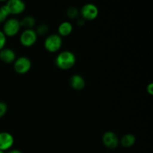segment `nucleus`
Returning <instances> with one entry per match:
<instances>
[{"label":"nucleus","mask_w":153,"mask_h":153,"mask_svg":"<svg viewBox=\"0 0 153 153\" xmlns=\"http://www.w3.org/2000/svg\"><path fill=\"white\" fill-rule=\"evenodd\" d=\"M55 65L62 70H68L73 68L76 63V55L71 51H63L55 58Z\"/></svg>","instance_id":"1"},{"label":"nucleus","mask_w":153,"mask_h":153,"mask_svg":"<svg viewBox=\"0 0 153 153\" xmlns=\"http://www.w3.org/2000/svg\"><path fill=\"white\" fill-rule=\"evenodd\" d=\"M63 40L58 34H52L46 37L43 43L45 49L50 53L58 52L62 47Z\"/></svg>","instance_id":"2"},{"label":"nucleus","mask_w":153,"mask_h":153,"mask_svg":"<svg viewBox=\"0 0 153 153\" xmlns=\"http://www.w3.org/2000/svg\"><path fill=\"white\" fill-rule=\"evenodd\" d=\"M21 28L20 22L16 18H7L3 24L2 32L6 37H13L19 32Z\"/></svg>","instance_id":"3"},{"label":"nucleus","mask_w":153,"mask_h":153,"mask_svg":"<svg viewBox=\"0 0 153 153\" xmlns=\"http://www.w3.org/2000/svg\"><path fill=\"white\" fill-rule=\"evenodd\" d=\"M37 34L35 30L25 29L22 31L19 35V42L24 47H31L34 46L37 40Z\"/></svg>","instance_id":"4"},{"label":"nucleus","mask_w":153,"mask_h":153,"mask_svg":"<svg viewBox=\"0 0 153 153\" xmlns=\"http://www.w3.org/2000/svg\"><path fill=\"white\" fill-rule=\"evenodd\" d=\"M79 14L82 16L84 20L92 21L98 16L99 9L96 4L88 3L82 6V9L79 11Z\"/></svg>","instance_id":"5"},{"label":"nucleus","mask_w":153,"mask_h":153,"mask_svg":"<svg viewBox=\"0 0 153 153\" xmlns=\"http://www.w3.org/2000/svg\"><path fill=\"white\" fill-rule=\"evenodd\" d=\"M31 61L28 57L21 56L16 58L13 62V69L18 74L24 75L31 70Z\"/></svg>","instance_id":"6"},{"label":"nucleus","mask_w":153,"mask_h":153,"mask_svg":"<svg viewBox=\"0 0 153 153\" xmlns=\"http://www.w3.org/2000/svg\"><path fill=\"white\" fill-rule=\"evenodd\" d=\"M103 145L109 149H114L119 146L120 140L116 133L111 131H108L103 134L102 137Z\"/></svg>","instance_id":"7"},{"label":"nucleus","mask_w":153,"mask_h":153,"mask_svg":"<svg viewBox=\"0 0 153 153\" xmlns=\"http://www.w3.org/2000/svg\"><path fill=\"white\" fill-rule=\"evenodd\" d=\"M14 143V137L7 131L0 132V151L5 152L11 149Z\"/></svg>","instance_id":"8"},{"label":"nucleus","mask_w":153,"mask_h":153,"mask_svg":"<svg viewBox=\"0 0 153 153\" xmlns=\"http://www.w3.org/2000/svg\"><path fill=\"white\" fill-rule=\"evenodd\" d=\"M10 15L21 14L25 9V4L21 0H9L5 4Z\"/></svg>","instance_id":"9"},{"label":"nucleus","mask_w":153,"mask_h":153,"mask_svg":"<svg viewBox=\"0 0 153 153\" xmlns=\"http://www.w3.org/2000/svg\"><path fill=\"white\" fill-rule=\"evenodd\" d=\"M16 59V52L10 48H4L0 51V61L5 64H12Z\"/></svg>","instance_id":"10"},{"label":"nucleus","mask_w":153,"mask_h":153,"mask_svg":"<svg viewBox=\"0 0 153 153\" xmlns=\"http://www.w3.org/2000/svg\"><path fill=\"white\" fill-rule=\"evenodd\" d=\"M70 85L73 90L82 91L85 87V81L84 78L80 75H73L70 79Z\"/></svg>","instance_id":"11"},{"label":"nucleus","mask_w":153,"mask_h":153,"mask_svg":"<svg viewBox=\"0 0 153 153\" xmlns=\"http://www.w3.org/2000/svg\"><path fill=\"white\" fill-rule=\"evenodd\" d=\"M73 26L69 21H64L59 25L58 28V34L61 37H67L73 32Z\"/></svg>","instance_id":"12"},{"label":"nucleus","mask_w":153,"mask_h":153,"mask_svg":"<svg viewBox=\"0 0 153 153\" xmlns=\"http://www.w3.org/2000/svg\"><path fill=\"white\" fill-rule=\"evenodd\" d=\"M136 142V137L132 134H126L120 140V144L124 148H129L134 146Z\"/></svg>","instance_id":"13"},{"label":"nucleus","mask_w":153,"mask_h":153,"mask_svg":"<svg viewBox=\"0 0 153 153\" xmlns=\"http://www.w3.org/2000/svg\"><path fill=\"white\" fill-rule=\"evenodd\" d=\"M19 22H20L21 27H23L25 29H31L36 24L35 19L31 16H25Z\"/></svg>","instance_id":"14"},{"label":"nucleus","mask_w":153,"mask_h":153,"mask_svg":"<svg viewBox=\"0 0 153 153\" xmlns=\"http://www.w3.org/2000/svg\"><path fill=\"white\" fill-rule=\"evenodd\" d=\"M9 15H10V13L5 4L1 6L0 7V23L5 22Z\"/></svg>","instance_id":"15"},{"label":"nucleus","mask_w":153,"mask_h":153,"mask_svg":"<svg viewBox=\"0 0 153 153\" xmlns=\"http://www.w3.org/2000/svg\"><path fill=\"white\" fill-rule=\"evenodd\" d=\"M67 16L70 19H74L79 16V10L75 7H70L67 10Z\"/></svg>","instance_id":"16"},{"label":"nucleus","mask_w":153,"mask_h":153,"mask_svg":"<svg viewBox=\"0 0 153 153\" xmlns=\"http://www.w3.org/2000/svg\"><path fill=\"white\" fill-rule=\"evenodd\" d=\"M49 28L46 24H41V25H38L37 28V29L35 30L36 33H37V36H43L45 34H47L49 32Z\"/></svg>","instance_id":"17"},{"label":"nucleus","mask_w":153,"mask_h":153,"mask_svg":"<svg viewBox=\"0 0 153 153\" xmlns=\"http://www.w3.org/2000/svg\"><path fill=\"white\" fill-rule=\"evenodd\" d=\"M7 111V105L4 102L0 101V119L6 114Z\"/></svg>","instance_id":"18"},{"label":"nucleus","mask_w":153,"mask_h":153,"mask_svg":"<svg viewBox=\"0 0 153 153\" xmlns=\"http://www.w3.org/2000/svg\"><path fill=\"white\" fill-rule=\"evenodd\" d=\"M6 42H7V37L2 32V31L0 30V51L5 48Z\"/></svg>","instance_id":"19"},{"label":"nucleus","mask_w":153,"mask_h":153,"mask_svg":"<svg viewBox=\"0 0 153 153\" xmlns=\"http://www.w3.org/2000/svg\"><path fill=\"white\" fill-rule=\"evenodd\" d=\"M146 91H147L148 94L149 95L152 96L153 94V84L152 83H149V85H147L146 87Z\"/></svg>","instance_id":"20"},{"label":"nucleus","mask_w":153,"mask_h":153,"mask_svg":"<svg viewBox=\"0 0 153 153\" xmlns=\"http://www.w3.org/2000/svg\"><path fill=\"white\" fill-rule=\"evenodd\" d=\"M85 20H84L82 18H80V19H79L77 20V25H79V26H82V25H85Z\"/></svg>","instance_id":"21"},{"label":"nucleus","mask_w":153,"mask_h":153,"mask_svg":"<svg viewBox=\"0 0 153 153\" xmlns=\"http://www.w3.org/2000/svg\"><path fill=\"white\" fill-rule=\"evenodd\" d=\"M7 153H22V152H21L20 150H19V149H10V150H8V152Z\"/></svg>","instance_id":"22"},{"label":"nucleus","mask_w":153,"mask_h":153,"mask_svg":"<svg viewBox=\"0 0 153 153\" xmlns=\"http://www.w3.org/2000/svg\"><path fill=\"white\" fill-rule=\"evenodd\" d=\"M0 153H5V152H1V151H0Z\"/></svg>","instance_id":"23"}]
</instances>
